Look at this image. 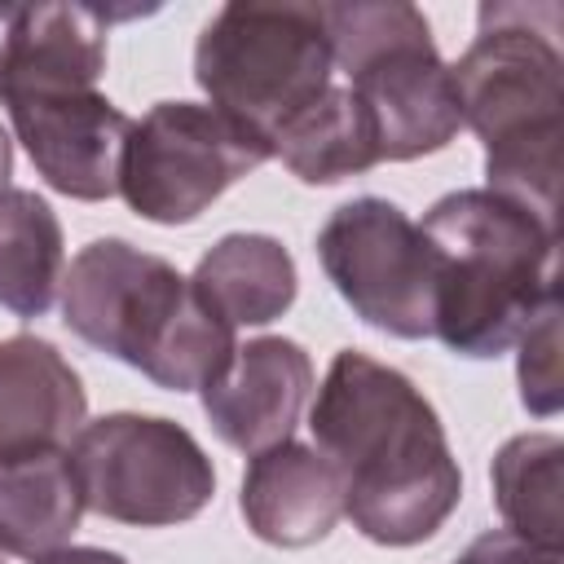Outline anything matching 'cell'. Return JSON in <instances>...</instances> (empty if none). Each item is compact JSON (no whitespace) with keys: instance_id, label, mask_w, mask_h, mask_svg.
I'll use <instances>...</instances> for the list:
<instances>
[{"instance_id":"obj_1","label":"cell","mask_w":564,"mask_h":564,"mask_svg":"<svg viewBox=\"0 0 564 564\" xmlns=\"http://www.w3.org/2000/svg\"><path fill=\"white\" fill-rule=\"evenodd\" d=\"M313 449L335 467L344 516L379 546L427 542L463 498V471L432 401L366 352H335L308 410Z\"/></svg>"},{"instance_id":"obj_2","label":"cell","mask_w":564,"mask_h":564,"mask_svg":"<svg viewBox=\"0 0 564 564\" xmlns=\"http://www.w3.org/2000/svg\"><path fill=\"white\" fill-rule=\"evenodd\" d=\"M476 40L449 66L463 123L485 145V189L538 220L560 212L564 57L555 4H480Z\"/></svg>"},{"instance_id":"obj_3","label":"cell","mask_w":564,"mask_h":564,"mask_svg":"<svg viewBox=\"0 0 564 564\" xmlns=\"http://www.w3.org/2000/svg\"><path fill=\"white\" fill-rule=\"evenodd\" d=\"M62 322L167 392H203L238 339L189 278L123 238H93L62 273Z\"/></svg>"},{"instance_id":"obj_4","label":"cell","mask_w":564,"mask_h":564,"mask_svg":"<svg viewBox=\"0 0 564 564\" xmlns=\"http://www.w3.org/2000/svg\"><path fill=\"white\" fill-rule=\"evenodd\" d=\"M436 260L432 335L458 357L507 352L560 300L555 225L489 189H454L423 216Z\"/></svg>"},{"instance_id":"obj_5","label":"cell","mask_w":564,"mask_h":564,"mask_svg":"<svg viewBox=\"0 0 564 564\" xmlns=\"http://www.w3.org/2000/svg\"><path fill=\"white\" fill-rule=\"evenodd\" d=\"M322 22L335 66L348 70V88L375 128L379 163H410L458 137V88L414 4H322Z\"/></svg>"},{"instance_id":"obj_6","label":"cell","mask_w":564,"mask_h":564,"mask_svg":"<svg viewBox=\"0 0 564 564\" xmlns=\"http://www.w3.org/2000/svg\"><path fill=\"white\" fill-rule=\"evenodd\" d=\"M335 53L322 4H220L194 44V79L216 110L234 115L269 145L273 137L317 106L330 88Z\"/></svg>"},{"instance_id":"obj_7","label":"cell","mask_w":564,"mask_h":564,"mask_svg":"<svg viewBox=\"0 0 564 564\" xmlns=\"http://www.w3.org/2000/svg\"><path fill=\"white\" fill-rule=\"evenodd\" d=\"M269 159L273 145L212 101H159L128 128L119 194L141 220L189 225Z\"/></svg>"},{"instance_id":"obj_8","label":"cell","mask_w":564,"mask_h":564,"mask_svg":"<svg viewBox=\"0 0 564 564\" xmlns=\"http://www.w3.org/2000/svg\"><path fill=\"white\" fill-rule=\"evenodd\" d=\"M84 507L115 524L163 529L194 520L212 494L216 471L203 445L159 414H101L70 441Z\"/></svg>"},{"instance_id":"obj_9","label":"cell","mask_w":564,"mask_h":564,"mask_svg":"<svg viewBox=\"0 0 564 564\" xmlns=\"http://www.w3.org/2000/svg\"><path fill=\"white\" fill-rule=\"evenodd\" d=\"M317 260L344 304L397 339L432 335L436 260L423 229L388 198H352L317 234Z\"/></svg>"},{"instance_id":"obj_10","label":"cell","mask_w":564,"mask_h":564,"mask_svg":"<svg viewBox=\"0 0 564 564\" xmlns=\"http://www.w3.org/2000/svg\"><path fill=\"white\" fill-rule=\"evenodd\" d=\"M0 106L9 110V123L48 189L79 203H101L119 194V163L132 119L106 93H31Z\"/></svg>"},{"instance_id":"obj_11","label":"cell","mask_w":564,"mask_h":564,"mask_svg":"<svg viewBox=\"0 0 564 564\" xmlns=\"http://www.w3.org/2000/svg\"><path fill=\"white\" fill-rule=\"evenodd\" d=\"M313 397V361L295 339L260 335L234 348L229 366L203 388V414L212 432L242 449L260 454L278 441H291L304 405Z\"/></svg>"},{"instance_id":"obj_12","label":"cell","mask_w":564,"mask_h":564,"mask_svg":"<svg viewBox=\"0 0 564 564\" xmlns=\"http://www.w3.org/2000/svg\"><path fill=\"white\" fill-rule=\"evenodd\" d=\"M247 529L269 546H313L344 516V489L335 467L304 441H278L251 454L242 494Z\"/></svg>"},{"instance_id":"obj_13","label":"cell","mask_w":564,"mask_h":564,"mask_svg":"<svg viewBox=\"0 0 564 564\" xmlns=\"http://www.w3.org/2000/svg\"><path fill=\"white\" fill-rule=\"evenodd\" d=\"M88 423V392L75 366L40 335L0 339V458L66 449Z\"/></svg>"},{"instance_id":"obj_14","label":"cell","mask_w":564,"mask_h":564,"mask_svg":"<svg viewBox=\"0 0 564 564\" xmlns=\"http://www.w3.org/2000/svg\"><path fill=\"white\" fill-rule=\"evenodd\" d=\"M106 70V13L93 4H22L0 57V101L97 88Z\"/></svg>"},{"instance_id":"obj_15","label":"cell","mask_w":564,"mask_h":564,"mask_svg":"<svg viewBox=\"0 0 564 564\" xmlns=\"http://www.w3.org/2000/svg\"><path fill=\"white\" fill-rule=\"evenodd\" d=\"M70 449H26L0 458V551L40 560L70 542L84 520Z\"/></svg>"},{"instance_id":"obj_16","label":"cell","mask_w":564,"mask_h":564,"mask_svg":"<svg viewBox=\"0 0 564 564\" xmlns=\"http://www.w3.org/2000/svg\"><path fill=\"white\" fill-rule=\"evenodd\" d=\"M194 291L216 317L238 326H269L295 304L300 273L273 234H225L194 269Z\"/></svg>"},{"instance_id":"obj_17","label":"cell","mask_w":564,"mask_h":564,"mask_svg":"<svg viewBox=\"0 0 564 564\" xmlns=\"http://www.w3.org/2000/svg\"><path fill=\"white\" fill-rule=\"evenodd\" d=\"M66 238L57 212L35 189L0 194V308L44 317L62 291Z\"/></svg>"},{"instance_id":"obj_18","label":"cell","mask_w":564,"mask_h":564,"mask_svg":"<svg viewBox=\"0 0 564 564\" xmlns=\"http://www.w3.org/2000/svg\"><path fill=\"white\" fill-rule=\"evenodd\" d=\"M273 154L304 185H339L379 163L375 128L361 101L352 97V88H335V84L317 106H308L273 137Z\"/></svg>"},{"instance_id":"obj_19","label":"cell","mask_w":564,"mask_h":564,"mask_svg":"<svg viewBox=\"0 0 564 564\" xmlns=\"http://www.w3.org/2000/svg\"><path fill=\"white\" fill-rule=\"evenodd\" d=\"M560 463H564V441L551 432H524L511 436L489 467L494 480V502L520 542L538 551H555L564 542V520H560Z\"/></svg>"},{"instance_id":"obj_20","label":"cell","mask_w":564,"mask_h":564,"mask_svg":"<svg viewBox=\"0 0 564 564\" xmlns=\"http://www.w3.org/2000/svg\"><path fill=\"white\" fill-rule=\"evenodd\" d=\"M516 344H520V361H516L520 401H524V410L546 419L564 401V388H560V300H551Z\"/></svg>"},{"instance_id":"obj_21","label":"cell","mask_w":564,"mask_h":564,"mask_svg":"<svg viewBox=\"0 0 564 564\" xmlns=\"http://www.w3.org/2000/svg\"><path fill=\"white\" fill-rule=\"evenodd\" d=\"M454 564H560V555H555V551H538V546L520 542V538L507 533V529H489V533H480Z\"/></svg>"},{"instance_id":"obj_22","label":"cell","mask_w":564,"mask_h":564,"mask_svg":"<svg viewBox=\"0 0 564 564\" xmlns=\"http://www.w3.org/2000/svg\"><path fill=\"white\" fill-rule=\"evenodd\" d=\"M31 564H128L119 551H101V546H57Z\"/></svg>"},{"instance_id":"obj_23","label":"cell","mask_w":564,"mask_h":564,"mask_svg":"<svg viewBox=\"0 0 564 564\" xmlns=\"http://www.w3.org/2000/svg\"><path fill=\"white\" fill-rule=\"evenodd\" d=\"M9 176H13V141H9V132L0 128V194H9L13 185H9Z\"/></svg>"},{"instance_id":"obj_24","label":"cell","mask_w":564,"mask_h":564,"mask_svg":"<svg viewBox=\"0 0 564 564\" xmlns=\"http://www.w3.org/2000/svg\"><path fill=\"white\" fill-rule=\"evenodd\" d=\"M18 9H22V4H0V57H4V44H9V35H13Z\"/></svg>"},{"instance_id":"obj_25","label":"cell","mask_w":564,"mask_h":564,"mask_svg":"<svg viewBox=\"0 0 564 564\" xmlns=\"http://www.w3.org/2000/svg\"><path fill=\"white\" fill-rule=\"evenodd\" d=\"M0 564H4V551H0Z\"/></svg>"}]
</instances>
